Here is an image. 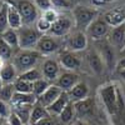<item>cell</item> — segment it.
Here are the masks:
<instances>
[{
  "mask_svg": "<svg viewBox=\"0 0 125 125\" xmlns=\"http://www.w3.org/2000/svg\"><path fill=\"white\" fill-rule=\"evenodd\" d=\"M73 28H75L74 24V19H73V15H59V18L55 20V21L51 24L50 31L48 34L53 35V36H58V38H62L65 39L70 33Z\"/></svg>",
  "mask_w": 125,
  "mask_h": 125,
  "instance_id": "obj_7",
  "label": "cell"
},
{
  "mask_svg": "<svg viewBox=\"0 0 125 125\" xmlns=\"http://www.w3.org/2000/svg\"><path fill=\"white\" fill-rule=\"evenodd\" d=\"M74 106H75V111H76V118L78 119H83V118H86L89 115L94 113V108H95V104H94V100L91 98H86V99H83L80 101L74 103Z\"/></svg>",
  "mask_w": 125,
  "mask_h": 125,
  "instance_id": "obj_16",
  "label": "cell"
},
{
  "mask_svg": "<svg viewBox=\"0 0 125 125\" xmlns=\"http://www.w3.org/2000/svg\"><path fill=\"white\" fill-rule=\"evenodd\" d=\"M64 46L68 51H73V53L83 51L88 48V36L84 31L80 30L75 31V33H70L65 38Z\"/></svg>",
  "mask_w": 125,
  "mask_h": 125,
  "instance_id": "obj_8",
  "label": "cell"
},
{
  "mask_svg": "<svg viewBox=\"0 0 125 125\" xmlns=\"http://www.w3.org/2000/svg\"><path fill=\"white\" fill-rule=\"evenodd\" d=\"M11 105H10L9 103L4 101L0 99V118H1L3 120H6L8 116L11 114Z\"/></svg>",
  "mask_w": 125,
  "mask_h": 125,
  "instance_id": "obj_36",
  "label": "cell"
},
{
  "mask_svg": "<svg viewBox=\"0 0 125 125\" xmlns=\"http://www.w3.org/2000/svg\"><path fill=\"white\" fill-rule=\"evenodd\" d=\"M28 125H29V124H28Z\"/></svg>",
  "mask_w": 125,
  "mask_h": 125,
  "instance_id": "obj_50",
  "label": "cell"
},
{
  "mask_svg": "<svg viewBox=\"0 0 125 125\" xmlns=\"http://www.w3.org/2000/svg\"><path fill=\"white\" fill-rule=\"evenodd\" d=\"M110 1H114V0H90L91 5H94V6H104Z\"/></svg>",
  "mask_w": 125,
  "mask_h": 125,
  "instance_id": "obj_41",
  "label": "cell"
},
{
  "mask_svg": "<svg viewBox=\"0 0 125 125\" xmlns=\"http://www.w3.org/2000/svg\"><path fill=\"white\" fill-rule=\"evenodd\" d=\"M34 125H60L59 124V120L56 116H51V115H48L46 118L41 119L40 121H38L36 124Z\"/></svg>",
  "mask_w": 125,
  "mask_h": 125,
  "instance_id": "obj_39",
  "label": "cell"
},
{
  "mask_svg": "<svg viewBox=\"0 0 125 125\" xmlns=\"http://www.w3.org/2000/svg\"><path fill=\"white\" fill-rule=\"evenodd\" d=\"M15 94V89H14V84H4L0 89V99L6 101V103H11V99Z\"/></svg>",
  "mask_w": 125,
  "mask_h": 125,
  "instance_id": "obj_30",
  "label": "cell"
},
{
  "mask_svg": "<svg viewBox=\"0 0 125 125\" xmlns=\"http://www.w3.org/2000/svg\"><path fill=\"white\" fill-rule=\"evenodd\" d=\"M53 8L56 10H69L73 9V3L71 0H50Z\"/></svg>",
  "mask_w": 125,
  "mask_h": 125,
  "instance_id": "obj_35",
  "label": "cell"
},
{
  "mask_svg": "<svg viewBox=\"0 0 125 125\" xmlns=\"http://www.w3.org/2000/svg\"><path fill=\"white\" fill-rule=\"evenodd\" d=\"M33 105H11V110L20 118L24 125H28L30 121V114Z\"/></svg>",
  "mask_w": 125,
  "mask_h": 125,
  "instance_id": "obj_27",
  "label": "cell"
},
{
  "mask_svg": "<svg viewBox=\"0 0 125 125\" xmlns=\"http://www.w3.org/2000/svg\"><path fill=\"white\" fill-rule=\"evenodd\" d=\"M64 39L62 38H58V36H53L50 34H44L41 35L38 44L35 46V50L38 53L44 56V55H51L55 54L62 48L64 45Z\"/></svg>",
  "mask_w": 125,
  "mask_h": 125,
  "instance_id": "obj_6",
  "label": "cell"
},
{
  "mask_svg": "<svg viewBox=\"0 0 125 125\" xmlns=\"http://www.w3.org/2000/svg\"><path fill=\"white\" fill-rule=\"evenodd\" d=\"M41 18H44L46 21H49L50 24H53L55 20L59 18V14H58V11L55 9H49V10H46V11L41 13Z\"/></svg>",
  "mask_w": 125,
  "mask_h": 125,
  "instance_id": "obj_38",
  "label": "cell"
},
{
  "mask_svg": "<svg viewBox=\"0 0 125 125\" xmlns=\"http://www.w3.org/2000/svg\"><path fill=\"white\" fill-rule=\"evenodd\" d=\"M3 125H9V124H8V123H6L5 120H4V123H3Z\"/></svg>",
  "mask_w": 125,
  "mask_h": 125,
  "instance_id": "obj_48",
  "label": "cell"
},
{
  "mask_svg": "<svg viewBox=\"0 0 125 125\" xmlns=\"http://www.w3.org/2000/svg\"><path fill=\"white\" fill-rule=\"evenodd\" d=\"M106 125H113V124H106Z\"/></svg>",
  "mask_w": 125,
  "mask_h": 125,
  "instance_id": "obj_49",
  "label": "cell"
},
{
  "mask_svg": "<svg viewBox=\"0 0 125 125\" xmlns=\"http://www.w3.org/2000/svg\"><path fill=\"white\" fill-rule=\"evenodd\" d=\"M18 78H21V79H24L26 81L34 83V81H36L39 79H43V73H41L40 68H36L35 66V68H31V69L21 73V74H20Z\"/></svg>",
  "mask_w": 125,
  "mask_h": 125,
  "instance_id": "obj_28",
  "label": "cell"
},
{
  "mask_svg": "<svg viewBox=\"0 0 125 125\" xmlns=\"http://www.w3.org/2000/svg\"><path fill=\"white\" fill-rule=\"evenodd\" d=\"M35 28H36V30L39 31V33L41 34V35H44V34H48L49 31H50V28H51V24L49 23V21H46V20L44 19V18H39L38 20H36V23H35V25H34Z\"/></svg>",
  "mask_w": 125,
  "mask_h": 125,
  "instance_id": "obj_34",
  "label": "cell"
},
{
  "mask_svg": "<svg viewBox=\"0 0 125 125\" xmlns=\"http://www.w3.org/2000/svg\"><path fill=\"white\" fill-rule=\"evenodd\" d=\"M99 11L96 8H88L84 5H76L73 8V19H74L75 28H78L80 31L81 29H85L98 18Z\"/></svg>",
  "mask_w": 125,
  "mask_h": 125,
  "instance_id": "obj_4",
  "label": "cell"
},
{
  "mask_svg": "<svg viewBox=\"0 0 125 125\" xmlns=\"http://www.w3.org/2000/svg\"><path fill=\"white\" fill-rule=\"evenodd\" d=\"M38 98L33 93H15L10 105H34Z\"/></svg>",
  "mask_w": 125,
  "mask_h": 125,
  "instance_id": "obj_23",
  "label": "cell"
},
{
  "mask_svg": "<svg viewBox=\"0 0 125 125\" xmlns=\"http://www.w3.org/2000/svg\"><path fill=\"white\" fill-rule=\"evenodd\" d=\"M19 36V49L21 50H33L35 49L41 34L33 25H23L18 29Z\"/></svg>",
  "mask_w": 125,
  "mask_h": 125,
  "instance_id": "obj_5",
  "label": "cell"
},
{
  "mask_svg": "<svg viewBox=\"0 0 125 125\" xmlns=\"http://www.w3.org/2000/svg\"><path fill=\"white\" fill-rule=\"evenodd\" d=\"M109 44L118 51H123L125 49V23L111 28L109 31Z\"/></svg>",
  "mask_w": 125,
  "mask_h": 125,
  "instance_id": "obj_12",
  "label": "cell"
},
{
  "mask_svg": "<svg viewBox=\"0 0 125 125\" xmlns=\"http://www.w3.org/2000/svg\"><path fill=\"white\" fill-rule=\"evenodd\" d=\"M19 74L13 65V62L6 61L5 64L0 68V78H1L4 84H14V81L18 79Z\"/></svg>",
  "mask_w": 125,
  "mask_h": 125,
  "instance_id": "obj_22",
  "label": "cell"
},
{
  "mask_svg": "<svg viewBox=\"0 0 125 125\" xmlns=\"http://www.w3.org/2000/svg\"><path fill=\"white\" fill-rule=\"evenodd\" d=\"M119 91L114 83H106L99 89V98L104 105V109L110 116L116 115L119 111Z\"/></svg>",
  "mask_w": 125,
  "mask_h": 125,
  "instance_id": "obj_1",
  "label": "cell"
},
{
  "mask_svg": "<svg viewBox=\"0 0 125 125\" xmlns=\"http://www.w3.org/2000/svg\"><path fill=\"white\" fill-rule=\"evenodd\" d=\"M76 119H78L76 118V111H75V106H74V103L73 101H70L68 105L62 109L60 115L58 116L60 125H73Z\"/></svg>",
  "mask_w": 125,
  "mask_h": 125,
  "instance_id": "obj_20",
  "label": "cell"
},
{
  "mask_svg": "<svg viewBox=\"0 0 125 125\" xmlns=\"http://www.w3.org/2000/svg\"><path fill=\"white\" fill-rule=\"evenodd\" d=\"M4 85V83H3V80H1V78H0V89H1V86Z\"/></svg>",
  "mask_w": 125,
  "mask_h": 125,
  "instance_id": "obj_46",
  "label": "cell"
},
{
  "mask_svg": "<svg viewBox=\"0 0 125 125\" xmlns=\"http://www.w3.org/2000/svg\"><path fill=\"white\" fill-rule=\"evenodd\" d=\"M49 115V113L46 110V108H44L41 104H39L38 101L33 105V109H31V114H30V121L29 125H34L38 121H40L41 119H44Z\"/></svg>",
  "mask_w": 125,
  "mask_h": 125,
  "instance_id": "obj_25",
  "label": "cell"
},
{
  "mask_svg": "<svg viewBox=\"0 0 125 125\" xmlns=\"http://www.w3.org/2000/svg\"><path fill=\"white\" fill-rule=\"evenodd\" d=\"M10 5H13L20 14L23 20V25H35L39 16V10L34 5L33 0H5Z\"/></svg>",
  "mask_w": 125,
  "mask_h": 125,
  "instance_id": "obj_3",
  "label": "cell"
},
{
  "mask_svg": "<svg viewBox=\"0 0 125 125\" xmlns=\"http://www.w3.org/2000/svg\"><path fill=\"white\" fill-rule=\"evenodd\" d=\"M8 21H9V28L15 29V30L23 26V20L19 11L10 4H8Z\"/></svg>",
  "mask_w": 125,
  "mask_h": 125,
  "instance_id": "obj_24",
  "label": "cell"
},
{
  "mask_svg": "<svg viewBox=\"0 0 125 125\" xmlns=\"http://www.w3.org/2000/svg\"><path fill=\"white\" fill-rule=\"evenodd\" d=\"M50 85H51V83H49L44 78L43 79H39V80H36V81L33 83V94H34L36 98H39Z\"/></svg>",
  "mask_w": 125,
  "mask_h": 125,
  "instance_id": "obj_31",
  "label": "cell"
},
{
  "mask_svg": "<svg viewBox=\"0 0 125 125\" xmlns=\"http://www.w3.org/2000/svg\"><path fill=\"white\" fill-rule=\"evenodd\" d=\"M73 125H89V124H88L84 119H76V120H75V123L73 124Z\"/></svg>",
  "mask_w": 125,
  "mask_h": 125,
  "instance_id": "obj_43",
  "label": "cell"
},
{
  "mask_svg": "<svg viewBox=\"0 0 125 125\" xmlns=\"http://www.w3.org/2000/svg\"><path fill=\"white\" fill-rule=\"evenodd\" d=\"M40 58H41V55L35 49H33V50L19 49L13 55V65L15 66L18 74L20 75L21 73H24L31 68H35L38 61L40 60Z\"/></svg>",
  "mask_w": 125,
  "mask_h": 125,
  "instance_id": "obj_2",
  "label": "cell"
},
{
  "mask_svg": "<svg viewBox=\"0 0 125 125\" xmlns=\"http://www.w3.org/2000/svg\"><path fill=\"white\" fill-rule=\"evenodd\" d=\"M9 125H24L23 124V121L20 120V118L16 115V114L14 113V111H11V114L8 116V119L5 120Z\"/></svg>",
  "mask_w": 125,
  "mask_h": 125,
  "instance_id": "obj_40",
  "label": "cell"
},
{
  "mask_svg": "<svg viewBox=\"0 0 125 125\" xmlns=\"http://www.w3.org/2000/svg\"><path fill=\"white\" fill-rule=\"evenodd\" d=\"M116 68L119 69V71L125 70V56H124V58H121V59L116 62Z\"/></svg>",
  "mask_w": 125,
  "mask_h": 125,
  "instance_id": "obj_42",
  "label": "cell"
},
{
  "mask_svg": "<svg viewBox=\"0 0 125 125\" xmlns=\"http://www.w3.org/2000/svg\"><path fill=\"white\" fill-rule=\"evenodd\" d=\"M99 54H100V56L104 61V65L108 66L109 69H114V66L116 65V62H115V49L109 44V41L103 43Z\"/></svg>",
  "mask_w": 125,
  "mask_h": 125,
  "instance_id": "obj_18",
  "label": "cell"
},
{
  "mask_svg": "<svg viewBox=\"0 0 125 125\" xmlns=\"http://www.w3.org/2000/svg\"><path fill=\"white\" fill-rule=\"evenodd\" d=\"M14 89L15 93H33V83L18 78L14 81Z\"/></svg>",
  "mask_w": 125,
  "mask_h": 125,
  "instance_id": "obj_29",
  "label": "cell"
},
{
  "mask_svg": "<svg viewBox=\"0 0 125 125\" xmlns=\"http://www.w3.org/2000/svg\"><path fill=\"white\" fill-rule=\"evenodd\" d=\"M79 83V75L74 71H64L60 73V75L58 76V79L53 83L54 85H56L59 89H61L62 91H69L74 88L76 84Z\"/></svg>",
  "mask_w": 125,
  "mask_h": 125,
  "instance_id": "obj_11",
  "label": "cell"
},
{
  "mask_svg": "<svg viewBox=\"0 0 125 125\" xmlns=\"http://www.w3.org/2000/svg\"><path fill=\"white\" fill-rule=\"evenodd\" d=\"M70 103V98H69V94L66 91H62L60 94V96L51 104V105H49L46 108L48 113H49V115L51 116H59L60 115V113L62 111V109H64L68 104Z\"/></svg>",
  "mask_w": 125,
  "mask_h": 125,
  "instance_id": "obj_17",
  "label": "cell"
},
{
  "mask_svg": "<svg viewBox=\"0 0 125 125\" xmlns=\"http://www.w3.org/2000/svg\"><path fill=\"white\" fill-rule=\"evenodd\" d=\"M86 58H88V65L94 74H96V75L103 74L104 66L105 65H104V61H103V59L99 54V51L98 50H91Z\"/></svg>",
  "mask_w": 125,
  "mask_h": 125,
  "instance_id": "obj_21",
  "label": "cell"
},
{
  "mask_svg": "<svg viewBox=\"0 0 125 125\" xmlns=\"http://www.w3.org/2000/svg\"><path fill=\"white\" fill-rule=\"evenodd\" d=\"M3 123H4V120H3L1 118H0V125H3Z\"/></svg>",
  "mask_w": 125,
  "mask_h": 125,
  "instance_id": "obj_47",
  "label": "cell"
},
{
  "mask_svg": "<svg viewBox=\"0 0 125 125\" xmlns=\"http://www.w3.org/2000/svg\"><path fill=\"white\" fill-rule=\"evenodd\" d=\"M40 70H41V73H43V78L45 80H48L49 83H51V84L58 79V76L61 73L59 61L55 60V59H51V58L43 61Z\"/></svg>",
  "mask_w": 125,
  "mask_h": 125,
  "instance_id": "obj_10",
  "label": "cell"
},
{
  "mask_svg": "<svg viewBox=\"0 0 125 125\" xmlns=\"http://www.w3.org/2000/svg\"><path fill=\"white\" fill-rule=\"evenodd\" d=\"M33 3L36 6V9L41 13L46 11V10H49V9H54L53 5H51V3H50V0H33Z\"/></svg>",
  "mask_w": 125,
  "mask_h": 125,
  "instance_id": "obj_37",
  "label": "cell"
},
{
  "mask_svg": "<svg viewBox=\"0 0 125 125\" xmlns=\"http://www.w3.org/2000/svg\"><path fill=\"white\" fill-rule=\"evenodd\" d=\"M13 55H14L13 49L3 40L1 36H0V59H3L4 61H9L10 59H13Z\"/></svg>",
  "mask_w": 125,
  "mask_h": 125,
  "instance_id": "obj_32",
  "label": "cell"
},
{
  "mask_svg": "<svg viewBox=\"0 0 125 125\" xmlns=\"http://www.w3.org/2000/svg\"><path fill=\"white\" fill-rule=\"evenodd\" d=\"M0 36L3 38V40L5 41V43L11 48L13 50L14 49H18L19 50V36H18V30L15 29H11L9 28L6 29L4 33L0 34Z\"/></svg>",
  "mask_w": 125,
  "mask_h": 125,
  "instance_id": "obj_26",
  "label": "cell"
},
{
  "mask_svg": "<svg viewBox=\"0 0 125 125\" xmlns=\"http://www.w3.org/2000/svg\"><path fill=\"white\" fill-rule=\"evenodd\" d=\"M62 93L61 89H59L56 85L54 84H51L41 95L38 98V103L41 104L44 108H48L49 105H51L59 96H60V94Z\"/></svg>",
  "mask_w": 125,
  "mask_h": 125,
  "instance_id": "obj_15",
  "label": "cell"
},
{
  "mask_svg": "<svg viewBox=\"0 0 125 125\" xmlns=\"http://www.w3.org/2000/svg\"><path fill=\"white\" fill-rule=\"evenodd\" d=\"M104 20L110 28H115L125 23V8L111 9L104 15Z\"/></svg>",
  "mask_w": 125,
  "mask_h": 125,
  "instance_id": "obj_14",
  "label": "cell"
},
{
  "mask_svg": "<svg viewBox=\"0 0 125 125\" xmlns=\"http://www.w3.org/2000/svg\"><path fill=\"white\" fill-rule=\"evenodd\" d=\"M120 76H121V79L125 81V70H121V71H120Z\"/></svg>",
  "mask_w": 125,
  "mask_h": 125,
  "instance_id": "obj_44",
  "label": "cell"
},
{
  "mask_svg": "<svg viewBox=\"0 0 125 125\" xmlns=\"http://www.w3.org/2000/svg\"><path fill=\"white\" fill-rule=\"evenodd\" d=\"M9 29V21H8V3L5 1L1 10H0V34Z\"/></svg>",
  "mask_w": 125,
  "mask_h": 125,
  "instance_id": "obj_33",
  "label": "cell"
},
{
  "mask_svg": "<svg viewBox=\"0 0 125 125\" xmlns=\"http://www.w3.org/2000/svg\"><path fill=\"white\" fill-rule=\"evenodd\" d=\"M59 64L60 66H62L64 69L69 70V71H74L78 70L81 65V59L76 55V53H73V51H61L59 54Z\"/></svg>",
  "mask_w": 125,
  "mask_h": 125,
  "instance_id": "obj_13",
  "label": "cell"
},
{
  "mask_svg": "<svg viewBox=\"0 0 125 125\" xmlns=\"http://www.w3.org/2000/svg\"><path fill=\"white\" fill-rule=\"evenodd\" d=\"M109 31H110V26L104 20V18H96L86 28L85 34L88 38L93 40H101L103 38H105L109 34Z\"/></svg>",
  "mask_w": 125,
  "mask_h": 125,
  "instance_id": "obj_9",
  "label": "cell"
},
{
  "mask_svg": "<svg viewBox=\"0 0 125 125\" xmlns=\"http://www.w3.org/2000/svg\"><path fill=\"white\" fill-rule=\"evenodd\" d=\"M68 94H69L70 101H73V103L80 101V100L86 99V98L89 96V86H88L86 83L79 81L71 90L68 91Z\"/></svg>",
  "mask_w": 125,
  "mask_h": 125,
  "instance_id": "obj_19",
  "label": "cell"
},
{
  "mask_svg": "<svg viewBox=\"0 0 125 125\" xmlns=\"http://www.w3.org/2000/svg\"><path fill=\"white\" fill-rule=\"evenodd\" d=\"M4 3H5V0H0V10H1V8H3Z\"/></svg>",
  "mask_w": 125,
  "mask_h": 125,
  "instance_id": "obj_45",
  "label": "cell"
}]
</instances>
